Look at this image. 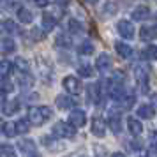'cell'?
Wrapping results in <instances>:
<instances>
[{
	"mask_svg": "<svg viewBox=\"0 0 157 157\" xmlns=\"http://www.w3.org/2000/svg\"><path fill=\"white\" fill-rule=\"evenodd\" d=\"M18 147H20V150H21L27 157L36 154V143L32 141V140H21V141L18 143Z\"/></svg>",
	"mask_w": 157,
	"mask_h": 157,
	"instance_id": "cell-18",
	"label": "cell"
},
{
	"mask_svg": "<svg viewBox=\"0 0 157 157\" xmlns=\"http://www.w3.org/2000/svg\"><path fill=\"white\" fill-rule=\"evenodd\" d=\"M14 124H16V134H27L30 131V125H32L29 122V118H20Z\"/></svg>",
	"mask_w": 157,
	"mask_h": 157,
	"instance_id": "cell-22",
	"label": "cell"
},
{
	"mask_svg": "<svg viewBox=\"0 0 157 157\" xmlns=\"http://www.w3.org/2000/svg\"><path fill=\"white\" fill-rule=\"evenodd\" d=\"M43 143H44V145H48V148L53 150V152H55V150H60V148H62V145H60V143L57 145V141H53V140H51L50 136L43 138Z\"/></svg>",
	"mask_w": 157,
	"mask_h": 157,
	"instance_id": "cell-33",
	"label": "cell"
},
{
	"mask_svg": "<svg viewBox=\"0 0 157 157\" xmlns=\"http://www.w3.org/2000/svg\"><path fill=\"white\" fill-rule=\"evenodd\" d=\"M44 37H46V34H41L39 29L32 30V39H34V41H41V39H44Z\"/></svg>",
	"mask_w": 157,
	"mask_h": 157,
	"instance_id": "cell-36",
	"label": "cell"
},
{
	"mask_svg": "<svg viewBox=\"0 0 157 157\" xmlns=\"http://www.w3.org/2000/svg\"><path fill=\"white\" fill-rule=\"evenodd\" d=\"M13 88H14V86H13V83L7 79V76H2V78H0V90H2V92H6V94L13 92Z\"/></svg>",
	"mask_w": 157,
	"mask_h": 157,
	"instance_id": "cell-31",
	"label": "cell"
},
{
	"mask_svg": "<svg viewBox=\"0 0 157 157\" xmlns=\"http://www.w3.org/2000/svg\"><path fill=\"white\" fill-rule=\"evenodd\" d=\"M97 88H99V83L97 85L94 83V85L86 86V94H88V101L90 102H97L101 99V90H97Z\"/></svg>",
	"mask_w": 157,
	"mask_h": 157,
	"instance_id": "cell-21",
	"label": "cell"
},
{
	"mask_svg": "<svg viewBox=\"0 0 157 157\" xmlns=\"http://www.w3.org/2000/svg\"><path fill=\"white\" fill-rule=\"evenodd\" d=\"M71 37L69 36H65V34H60V36L57 37V44H58V48H69L71 46Z\"/></svg>",
	"mask_w": 157,
	"mask_h": 157,
	"instance_id": "cell-32",
	"label": "cell"
},
{
	"mask_svg": "<svg viewBox=\"0 0 157 157\" xmlns=\"http://www.w3.org/2000/svg\"><path fill=\"white\" fill-rule=\"evenodd\" d=\"M140 39L141 41H147V43L157 39V27H141V30H140Z\"/></svg>",
	"mask_w": 157,
	"mask_h": 157,
	"instance_id": "cell-14",
	"label": "cell"
},
{
	"mask_svg": "<svg viewBox=\"0 0 157 157\" xmlns=\"http://www.w3.org/2000/svg\"><path fill=\"white\" fill-rule=\"evenodd\" d=\"M6 21V16L2 14V11H0V25H2V23Z\"/></svg>",
	"mask_w": 157,
	"mask_h": 157,
	"instance_id": "cell-42",
	"label": "cell"
},
{
	"mask_svg": "<svg viewBox=\"0 0 157 157\" xmlns=\"http://www.w3.org/2000/svg\"><path fill=\"white\" fill-rule=\"evenodd\" d=\"M67 27H69V32H71V34H79V32L83 30L81 23H79L76 18H71V20H69V23H67Z\"/></svg>",
	"mask_w": 157,
	"mask_h": 157,
	"instance_id": "cell-29",
	"label": "cell"
},
{
	"mask_svg": "<svg viewBox=\"0 0 157 157\" xmlns=\"http://www.w3.org/2000/svg\"><path fill=\"white\" fill-rule=\"evenodd\" d=\"M55 102H57V106L60 108V109H72L74 104H76V102H74L71 97H67V95H58Z\"/></svg>",
	"mask_w": 157,
	"mask_h": 157,
	"instance_id": "cell-19",
	"label": "cell"
},
{
	"mask_svg": "<svg viewBox=\"0 0 157 157\" xmlns=\"http://www.w3.org/2000/svg\"><path fill=\"white\" fill-rule=\"evenodd\" d=\"M4 27H6V30H9L11 34H16V32H20V27H18L14 21H11V20H6V21H4Z\"/></svg>",
	"mask_w": 157,
	"mask_h": 157,
	"instance_id": "cell-34",
	"label": "cell"
},
{
	"mask_svg": "<svg viewBox=\"0 0 157 157\" xmlns=\"http://www.w3.org/2000/svg\"><path fill=\"white\" fill-rule=\"evenodd\" d=\"M111 157H125V154H122V152H115Z\"/></svg>",
	"mask_w": 157,
	"mask_h": 157,
	"instance_id": "cell-41",
	"label": "cell"
},
{
	"mask_svg": "<svg viewBox=\"0 0 157 157\" xmlns=\"http://www.w3.org/2000/svg\"><path fill=\"white\" fill-rule=\"evenodd\" d=\"M18 83H20V86H23V88H32L34 86V83H36V78L30 74V71L29 72H20L18 74Z\"/></svg>",
	"mask_w": 157,
	"mask_h": 157,
	"instance_id": "cell-15",
	"label": "cell"
},
{
	"mask_svg": "<svg viewBox=\"0 0 157 157\" xmlns=\"http://www.w3.org/2000/svg\"><path fill=\"white\" fill-rule=\"evenodd\" d=\"M2 132H4V136H7V138L16 136V124L14 122H6L2 125Z\"/></svg>",
	"mask_w": 157,
	"mask_h": 157,
	"instance_id": "cell-28",
	"label": "cell"
},
{
	"mask_svg": "<svg viewBox=\"0 0 157 157\" xmlns=\"http://www.w3.org/2000/svg\"><path fill=\"white\" fill-rule=\"evenodd\" d=\"M86 2H88V4H92V6H94V4H97L99 0H86Z\"/></svg>",
	"mask_w": 157,
	"mask_h": 157,
	"instance_id": "cell-43",
	"label": "cell"
},
{
	"mask_svg": "<svg viewBox=\"0 0 157 157\" xmlns=\"http://www.w3.org/2000/svg\"><path fill=\"white\" fill-rule=\"evenodd\" d=\"M127 129L132 136H140L143 132V124L138 120L136 117H129L127 118Z\"/></svg>",
	"mask_w": 157,
	"mask_h": 157,
	"instance_id": "cell-13",
	"label": "cell"
},
{
	"mask_svg": "<svg viewBox=\"0 0 157 157\" xmlns=\"http://www.w3.org/2000/svg\"><path fill=\"white\" fill-rule=\"evenodd\" d=\"M155 20H157V13H155Z\"/></svg>",
	"mask_w": 157,
	"mask_h": 157,
	"instance_id": "cell-44",
	"label": "cell"
},
{
	"mask_svg": "<svg viewBox=\"0 0 157 157\" xmlns=\"http://www.w3.org/2000/svg\"><path fill=\"white\" fill-rule=\"evenodd\" d=\"M29 157H36V155H29Z\"/></svg>",
	"mask_w": 157,
	"mask_h": 157,
	"instance_id": "cell-45",
	"label": "cell"
},
{
	"mask_svg": "<svg viewBox=\"0 0 157 157\" xmlns=\"http://www.w3.org/2000/svg\"><path fill=\"white\" fill-rule=\"evenodd\" d=\"M148 16H150L148 6H138V7L132 11L131 18H132L134 21H145V20H148Z\"/></svg>",
	"mask_w": 157,
	"mask_h": 157,
	"instance_id": "cell-11",
	"label": "cell"
},
{
	"mask_svg": "<svg viewBox=\"0 0 157 157\" xmlns=\"http://www.w3.org/2000/svg\"><path fill=\"white\" fill-rule=\"evenodd\" d=\"M143 58H145V60H154V62H155L157 60V46H154V44L147 46V48L143 50Z\"/></svg>",
	"mask_w": 157,
	"mask_h": 157,
	"instance_id": "cell-25",
	"label": "cell"
},
{
	"mask_svg": "<svg viewBox=\"0 0 157 157\" xmlns=\"http://www.w3.org/2000/svg\"><path fill=\"white\" fill-rule=\"evenodd\" d=\"M69 122H71L74 127H83L86 124V113L83 109H72L71 117H69Z\"/></svg>",
	"mask_w": 157,
	"mask_h": 157,
	"instance_id": "cell-8",
	"label": "cell"
},
{
	"mask_svg": "<svg viewBox=\"0 0 157 157\" xmlns=\"http://www.w3.org/2000/svg\"><path fill=\"white\" fill-rule=\"evenodd\" d=\"M51 132L55 138H74L76 136V127L72 125L71 122H57L53 129H51Z\"/></svg>",
	"mask_w": 157,
	"mask_h": 157,
	"instance_id": "cell-2",
	"label": "cell"
},
{
	"mask_svg": "<svg viewBox=\"0 0 157 157\" xmlns=\"http://www.w3.org/2000/svg\"><path fill=\"white\" fill-rule=\"evenodd\" d=\"M0 157H16L14 147L9 145V143H2L0 145Z\"/></svg>",
	"mask_w": 157,
	"mask_h": 157,
	"instance_id": "cell-24",
	"label": "cell"
},
{
	"mask_svg": "<svg viewBox=\"0 0 157 157\" xmlns=\"http://www.w3.org/2000/svg\"><path fill=\"white\" fill-rule=\"evenodd\" d=\"M62 85H64V88L67 90V92L74 94V95L81 94V90H83L81 81H79V78H76V76H65L64 81H62Z\"/></svg>",
	"mask_w": 157,
	"mask_h": 157,
	"instance_id": "cell-5",
	"label": "cell"
},
{
	"mask_svg": "<svg viewBox=\"0 0 157 157\" xmlns=\"http://www.w3.org/2000/svg\"><path fill=\"white\" fill-rule=\"evenodd\" d=\"M51 117H53V109L50 106H32L29 108V115H27V118L32 125H43Z\"/></svg>",
	"mask_w": 157,
	"mask_h": 157,
	"instance_id": "cell-1",
	"label": "cell"
},
{
	"mask_svg": "<svg viewBox=\"0 0 157 157\" xmlns=\"http://www.w3.org/2000/svg\"><path fill=\"white\" fill-rule=\"evenodd\" d=\"M20 101L18 99H13V101H7V102H4V106H2V111L6 117H13L20 111Z\"/></svg>",
	"mask_w": 157,
	"mask_h": 157,
	"instance_id": "cell-12",
	"label": "cell"
},
{
	"mask_svg": "<svg viewBox=\"0 0 157 157\" xmlns=\"http://www.w3.org/2000/svg\"><path fill=\"white\" fill-rule=\"evenodd\" d=\"M138 117H141L145 120H152L155 117V108L152 106V104H141V106L138 108Z\"/></svg>",
	"mask_w": 157,
	"mask_h": 157,
	"instance_id": "cell-16",
	"label": "cell"
},
{
	"mask_svg": "<svg viewBox=\"0 0 157 157\" xmlns=\"http://www.w3.org/2000/svg\"><path fill=\"white\" fill-rule=\"evenodd\" d=\"M4 102H6V92H2V90H0V108L4 106Z\"/></svg>",
	"mask_w": 157,
	"mask_h": 157,
	"instance_id": "cell-40",
	"label": "cell"
},
{
	"mask_svg": "<svg viewBox=\"0 0 157 157\" xmlns=\"http://www.w3.org/2000/svg\"><path fill=\"white\" fill-rule=\"evenodd\" d=\"M78 51L81 53V55H92L94 51H95V48H94V44L90 43V41H83V43L79 44V48H78Z\"/></svg>",
	"mask_w": 157,
	"mask_h": 157,
	"instance_id": "cell-26",
	"label": "cell"
},
{
	"mask_svg": "<svg viewBox=\"0 0 157 157\" xmlns=\"http://www.w3.org/2000/svg\"><path fill=\"white\" fill-rule=\"evenodd\" d=\"M16 50V43L13 37L6 36V34H0V53L4 55H9Z\"/></svg>",
	"mask_w": 157,
	"mask_h": 157,
	"instance_id": "cell-6",
	"label": "cell"
},
{
	"mask_svg": "<svg viewBox=\"0 0 157 157\" xmlns=\"http://www.w3.org/2000/svg\"><path fill=\"white\" fill-rule=\"evenodd\" d=\"M13 67H14L16 71H18V74H20V72H29V71H30V62L27 60V58L18 57V58L14 60Z\"/></svg>",
	"mask_w": 157,
	"mask_h": 157,
	"instance_id": "cell-20",
	"label": "cell"
},
{
	"mask_svg": "<svg viewBox=\"0 0 157 157\" xmlns=\"http://www.w3.org/2000/svg\"><path fill=\"white\" fill-rule=\"evenodd\" d=\"M147 157H157V148L148 147V150H147Z\"/></svg>",
	"mask_w": 157,
	"mask_h": 157,
	"instance_id": "cell-39",
	"label": "cell"
},
{
	"mask_svg": "<svg viewBox=\"0 0 157 157\" xmlns=\"http://www.w3.org/2000/svg\"><path fill=\"white\" fill-rule=\"evenodd\" d=\"M11 71H13L11 60H2V62H0V76H9Z\"/></svg>",
	"mask_w": 157,
	"mask_h": 157,
	"instance_id": "cell-30",
	"label": "cell"
},
{
	"mask_svg": "<svg viewBox=\"0 0 157 157\" xmlns=\"http://www.w3.org/2000/svg\"><path fill=\"white\" fill-rule=\"evenodd\" d=\"M78 74L83 78H92L94 76V67L90 64H81L78 67Z\"/></svg>",
	"mask_w": 157,
	"mask_h": 157,
	"instance_id": "cell-27",
	"label": "cell"
},
{
	"mask_svg": "<svg viewBox=\"0 0 157 157\" xmlns=\"http://www.w3.org/2000/svg\"><path fill=\"white\" fill-rule=\"evenodd\" d=\"M92 134L97 136V138H104L106 136V129H108V124L106 120L102 118V117H99V115H95V117H92Z\"/></svg>",
	"mask_w": 157,
	"mask_h": 157,
	"instance_id": "cell-4",
	"label": "cell"
},
{
	"mask_svg": "<svg viewBox=\"0 0 157 157\" xmlns=\"http://www.w3.org/2000/svg\"><path fill=\"white\" fill-rule=\"evenodd\" d=\"M150 147L157 148V132H152L150 134Z\"/></svg>",
	"mask_w": 157,
	"mask_h": 157,
	"instance_id": "cell-37",
	"label": "cell"
},
{
	"mask_svg": "<svg viewBox=\"0 0 157 157\" xmlns=\"http://www.w3.org/2000/svg\"><path fill=\"white\" fill-rule=\"evenodd\" d=\"M95 67H97V71H99L101 74H104V72H108L109 69H111V67H113V64H111V57H109L108 53H101L99 57H97Z\"/></svg>",
	"mask_w": 157,
	"mask_h": 157,
	"instance_id": "cell-7",
	"label": "cell"
},
{
	"mask_svg": "<svg viewBox=\"0 0 157 157\" xmlns=\"http://www.w3.org/2000/svg\"><path fill=\"white\" fill-rule=\"evenodd\" d=\"M57 16L51 14V13H44L43 14V21H41V27H43L44 32H51V30L57 27Z\"/></svg>",
	"mask_w": 157,
	"mask_h": 157,
	"instance_id": "cell-9",
	"label": "cell"
},
{
	"mask_svg": "<svg viewBox=\"0 0 157 157\" xmlns=\"http://www.w3.org/2000/svg\"><path fill=\"white\" fill-rule=\"evenodd\" d=\"M92 150H94V155H95V157H104V155H106V148H104V147L94 145Z\"/></svg>",
	"mask_w": 157,
	"mask_h": 157,
	"instance_id": "cell-35",
	"label": "cell"
},
{
	"mask_svg": "<svg viewBox=\"0 0 157 157\" xmlns=\"http://www.w3.org/2000/svg\"><path fill=\"white\" fill-rule=\"evenodd\" d=\"M117 32L124 39L131 41L134 37V25H132V21H129V20H118V23H117Z\"/></svg>",
	"mask_w": 157,
	"mask_h": 157,
	"instance_id": "cell-3",
	"label": "cell"
},
{
	"mask_svg": "<svg viewBox=\"0 0 157 157\" xmlns=\"http://www.w3.org/2000/svg\"><path fill=\"white\" fill-rule=\"evenodd\" d=\"M108 125H109V129L113 131L115 134H118L122 131V117H120V113L117 111V113H109V118H108Z\"/></svg>",
	"mask_w": 157,
	"mask_h": 157,
	"instance_id": "cell-10",
	"label": "cell"
},
{
	"mask_svg": "<svg viewBox=\"0 0 157 157\" xmlns=\"http://www.w3.org/2000/svg\"><path fill=\"white\" fill-rule=\"evenodd\" d=\"M115 51H117L122 58H129L132 55V48H131L127 43H122V41H117V43H115Z\"/></svg>",
	"mask_w": 157,
	"mask_h": 157,
	"instance_id": "cell-17",
	"label": "cell"
},
{
	"mask_svg": "<svg viewBox=\"0 0 157 157\" xmlns=\"http://www.w3.org/2000/svg\"><path fill=\"white\" fill-rule=\"evenodd\" d=\"M16 16H18V20L21 23H32V20H34V14H32L30 9H27V7H20Z\"/></svg>",
	"mask_w": 157,
	"mask_h": 157,
	"instance_id": "cell-23",
	"label": "cell"
},
{
	"mask_svg": "<svg viewBox=\"0 0 157 157\" xmlns=\"http://www.w3.org/2000/svg\"><path fill=\"white\" fill-rule=\"evenodd\" d=\"M50 2H51V0H34V4H36V6H39V7H46Z\"/></svg>",
	"mask_w": 157,
	"mask_h": 157,
	"instance_id": "cell-38",
	"label": "cell"
}]
</instances>
